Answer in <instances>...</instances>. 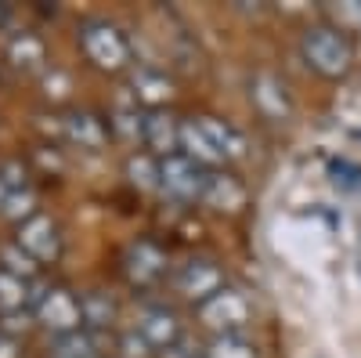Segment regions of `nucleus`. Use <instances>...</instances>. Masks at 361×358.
Segmentation results:
<instances>
[{
	"label": "nucleus",
	"mask_w": 361,
	"mask_h": 358,
	"mask_svg": "<svg viewBox=\"0 0 361 358\" xmlns=\"http://www.w3.org/2000/svg\"><path fill=\"white\" fill-rule=\"evenodd\" d=\"M300 54L304 62L325 76V80H343L354 69V47L340 25H311L300 37Z\"/></svg>",
	"instance_id": "1"
},
{
	"label": "nucleus",
	"mask_w": 361,
	"mask_h": 358,
	"mask_svg": "<svg viewBox=\"0 0 361 358\" xmlns=\"http://www.w3.org/2000/svg\"><path fill=\"white\" fill-rule=\"evenodd\" d=\"M80 44H83V54L94 62L98 69L105 73H119L130 66V44L119 29L105 18H90L80 25Z\"/></svg>",
	"instance_id": "2"
},
{
	"label": "nucleus",
	"mask_w": 361,
	"mask_h": 358,
	"mask_svg": "<svg viewBox=\"0 0 361 358\" xmlns=\"http://www.w3.org/2000/svg\"><path fill=\"white\" fill-rule=\"evenodd\" d=\"M37 304V318L47 326V330H54L58 337L66 333H76L83 326V308H80V297L62 290V286H51V290H40L33 297Z\"/></svg>",
	"instance_id": "3"
},
{
	"label": "nucleus",
	"mask_w": 361,
	"mask_h": 358,
	"mask_svg": "<svg viewBox=\"0 0 361 358\" xmlns=\"http://www.w3.org/2000/svg\"><path fill=\"white\" fill-rule=\"evenodd\" d=\"M202 185H206V174L195 160H188L185 153H173V156H163L159 160V189L180 203H192L202 196Z\"/></svg>",
	"instance_id": "4"
},
{
	"label": "nucleus",
	"mask_w": 361,
	"mask_h": 358,
	"mask_svg": "<svg viewBox=\"0 0 361 358\" xmlns=\"http://www.w3.org/2000/svg\"><path fill=\"white\" fill-rule=\"evenodd\" d=\"M199 318L202 326H209V330H217V337H228L235 330H243V326L250 322V301L238 290H221L214 293L206 304H199Z\"/></svg>",
	"instance_id": "5"
},
{
	"label": "nucleus",
	"mask_w": 361,
	"mask_h": 358,
	"mask_svg": "<svg viewBox=\"0 0 361 358\" xmlns=\"http://www.w3.org/2000/svg\"><path fill=\"white\" fill-rule=\"evenodd\" d=\"M224 290V275H221V268L217 264H209V261H188L185 268L177 272V293L180 297H188V301L195 304H206L214 293Z\"/></svg>",
	"instance_id": "6"
},
{
	"label": "nucleus",
	"mask_w": 361,
	"mask_h": 358,
	"mask_svg": "<svg viewBox=\"0 0 361 358\" xmlns=\"http://www.w3.org/2000/svg\"><path fill=\"white\" fill-rule=\"evenodd\" d=\"M18 246L33 257V261H51L58 253V228L51 217L37 214V217H29L22 228H18Z\"/></svg>",
	"instance_id": "7"
},
{
	"label": "nucleus",
	"mask_w": 361,
	"mask_h": 358,
	"mask_svg": "<svg viewBox=\"0 0 361 358\" xmlns=\"http://www.w3.org/2000/svg\"><path fill=\"white\" fill-rule=\"evenodd\" d=\"M250 95H253L257 109H260L267 119H289L293 105H289V95H286L282 80H275L271 73H257L253 83H250Z\"/></svg>",
	"instance_id": "8"
},
{
	"label": "nucleus",
	"mask_w": 361,
	"mask_h": 358,
	"mask_svg": "<svg viewBox=\"0 0 361 358\" xmlns=\"http://www.w3.org/2000/svg\"><path fill=\"white\" fill-rule=\"evenodd\" d=\"M195 124H199V131L206 134V141L217 148L221 160H238V156H246V138L238 134L231 124H224V119H217V116H199Z\"/></svg>",
	"instance_id": "9"
},
{
	"label": "nucleus",
	"mask_w": 361,
	"mask_h": 358,
	"mask_svg": "<svg viewBox=\"0 0 361 358\" xmlns=\"http://www.w3.org/2000/svg\"><path fill=\"white\" fill-rule=\"evenodd\" d=\"M137 333L152 344V347H170V344H177V337H180V326H177V315L166 311V308H145Z\"/></svg>",
	"instance_id": "10"
},
{
	"label": "nucleus",
	"mask_w": 361,
	"mask_h": 358,
	"mask_svg": "<svg viewBox=\"0 0 361 358\" xmlns=\"http://www.w3.org/2000/svg\"><path fill=\"white\" fill-rule=\"evenodd\" d=\"M166 268V253L156 243H137L127 253V272L134 282H156Z\"/></svg>",
	"instance_id": "11"
},
{
	"label": "nucleus",
	"mask_w": 361,
	"mask_h": 358,
	"mask_svg": "<svg viewBox=\"0 0 361 358\" xmlns=\"http://www.w3.org/2000/svg\"><path fill=\"white\" fill-rule=\"evenodd\" d=\"M199 199L206 206H214V210H235V206H243L246 192L228 174H206V185H202V196Z\"/></svg>",
	"instance_id": "12"
},
{
	"label": "nucleus",
	"mask_w": 361,
	"mask_h": 358,
	"mask_svg": "<svg viewBox=\"0 0 361 358\" xmlns=\"http://www.w3.org/2000/svg\"><path fill=\"white\" fill-rule=\"evenodd\" d=\"M130 95H134V102H145V105H156L159 109L163 102H170L173 83L163 73H156V69H137L130 76Z\"/></svg>",
	"instance_id": "13"
},
{
	"label": "nucleus",
	"mask_w": 361,
	"mask_h": 358,
	"mask_svg": "<svg viewBox=\"0 0 361 358\" xmlns=\"http://www.w3.org/2000/svg\"><path fill=\"white\" fill-rule=\"evenodd\" d=\"M177 138H180V127L173 124V116L170 112H152L145 119V141L156 148L159 156H173V148H177Z\"/></svg>",
	"instance_id": "14"
},
{
	"label": "nucleus",
	"mask_w": 361,
	"mask_h": 358,
	"mask_svg": "<svg viewBox=\"0 0 361 358\" xmlns=\"http://www.w3.org/2000/svg\"><path fill=\"white\" fill-rule=\"evenodd\" d=\"M66 131L73 141H80V148H102L105 145V127L94 112H69Z\"/></svg>",
	"instance_id": "15"
},
{
	"label": "nucleus",
	"mask_w": 361,
	"mask_h": 358,
	"mask_svg": "<svg viewBox=\"0 0 361 358\" xmlns=\"http://www.w3.org/2000/svg\"><path fill=\"white\" fill-rule=\"evenodd\" d=\"M177 145L185 148V156H188V160H195L199 167H202V163H224V160L217 156V148L209 145V141H206V134L199 131L195 119L180 124V138H177Z\"/></svg>",
	"instance_id": "16"
},
{
	"label": "nucleus",
	"mask_w": 361,
	"mask_h": 358,
	"mask_svg": "<svg viewBox=\"0 0 361 358\" xmlns=\"http://www.w3.org/2000/svg\"><path fill=\"white\" fill-rule=\"evenodd\" d=\"M8 54H11V62L18 66V69H40L44 62H47V51H44V40L40 37H33V33H18L15 40H11V47H8Z\"/></svg>",
	"instance_id": "17"
},
{
	"label": "nucleus",
	"mask_w": 361,
	"mask_h": 358,
	"mask_svg": "<svg viewBox=\"0 0 361 358\" xmlns=\"http://www.w3.org/2000/svg\"><path fill=\"white\" fill-rule=\"evenodd\" d=\"M25 301H29L25 279H18V275H11V272H0V311H4V315L22 311Z\"/></svg>",
	"instance_id": "18"
},
{
	"label": "nucleus",
	"mask_w": 361,
	"mask_h": 358,
	"mask_svg": "<svg viewBox=\"0 0 361 358\" xmlns=\"http://www.w3.org/2000/svg\"><path fill=\"white\" fill-rule=\"evenodd\" d=\"M80 308H83V326H90V330H102V326H109L112 315H116V308L105 293H87L80 301Z\"/></svg>",
	"instance_id": "19"
},
{
	"label": "nucleus",
	"mask_w": 361,
	"mask_h": 358,
	"mask_svg": "<svg viewBox=\"0 0 361 358\" xmlns=\"http://www.w3.org/2000/svg\"><path fill=\"white\" fill-rule=\"evenodd\" d=\"M0 272H11L18 279H33L37 275V261L29 257L18 243H11V246L0 250Z\"/></svg>",
	"instance_id": "20"
},
{
	"label": "nucleus",
	"mask_w": 361,
	"mask_h": 358,
	"mask_svg": "<svg viewBox=\"0 0 361 358\" xmlns=\"http://www.w3.org/2000/svg\"><path fill=\"white\" fill-rule=\"evenodd\" d=\"M54 358H94V337L83 333V330L58 337V344H54Z\"/></svg>",
	"instance_id": "21"
},
{
	"label": "nucleus",
	"mask_w": 361,
	"mask_h": 358,
	"mask_svg": "<svg viewBox=\"0 0 361 358\" xmlns=\"http://www.w3.org/2000/svg\"><path fill=\"white\" fill-rule=\"evenodd\" d=\"M206 358H257V347L250 340H243V337L228 333V337H217L214 344H209Z\"/></svg>",
	"instance_id": "22"
},
{
	"label": "nucleus",
	"mask_w": 361,
	"mask_h": 358,
	"mask_svg": "<svg viewBox=\"0 0 361 358\" xmlns=\"http://www.w3.org/2000/svg\"><path fill=\"white\" fill-rule=\"evenodd\" d=\"M127 174H130V181L137 189H156L159 185V163L152 156H130Z\"/></svg>",
	"instance_id": "23"
},
{
	"label": "nucleus",
	"mask_w": 361,
	"mask_h": 358,
	"mask_svg": "<svg viewBox=\"0 0 361 358\" xmlns=\"http://www.w3.org/2000/svg\"><path fill=\"white\" fill-rule=\"evenodd\" d=\"M109 124H112V131H116L119 138H127V141H134L137 134H145V119H141L137 105H134V109H116Z\"/></svg>",
	"instance_id": "24"
},
{
	"label": "nucleus",
	"mask_w": 361,
	"mask_h": 358,
	"mask_svg": "<svg viewBox=\"0 0 361 358\" xmlns=\"http://www.w3.org/2000/svg\"><path fill=\"white\" fill-rule=\"evenodd\" d=\"M33 210H37V196L29 192V189L11 192V196H8V203H4V214H8L11 221H22V225H25L29 217H37Z\"/></svg>",
	"instance_id": "25"
},
{
	"label": "nucleus",
	"mask_w": 361,
	"mask_h": 358,
	"mask_svg": "<svg viewBox=\"0 0 361 358\" xmlns=\"http://www.w3.org/2000/svg\"><path fill=\"white\" fill-rule=\"evenodd\" d=\"M329 177L340 189H361V167L350 160H329Z\"/></svg>",
	"instance_id": "26"
},
{
	"label": "nucleus",
	"mask_w": 361,
	"mask_h": 358,
	"mask_svg": "<svg viewBox=\"0 0 361 358\" xmlns=\"http://www.w3.org/2000/svg\"><path fill=\"white\" fill-rule=\"evenodd\" d=\"M119 347H123V358H148L152 354V344H148L141 333H127L123 340H119Z\"/></svg>",
	"instance_id": "27"
},
{
	"label": "nucleus",
	"mask_w": 361,
	"mask_h": 358,
	"mask_svg": "<svg viewBox=\"0 0 361 358\" xmlns=\"http://www.w3.org/2000/svg\"><path fill=\"white\" fill-rule=\"evenodd\" d=\"M69 73H62V69H51L47 76H44V87H47V98H66L69 95Z\"/></svg>",
	"instance_id": "28"
},
{
	"label": "nucleus",
	"mask_w": 361,
	"mask_h": 358,
	"mask_svg": "<svg viewBox=\"0 0 361 358\" xmlns=\"http://www.w3.org/2000/svg\"><path fill=\"white\" fill-rule=\"evenodd\" d=\"M0 177H4V185H8L11 192L25 189V167H22L18 160H11V163H4V167H0Z\"/></svg>",
	"instance_id": "29"
},
{
	"label": "nucleus",
	"mask_w": 361,
	"mask_h": 358,
	"mask_svg": "<svg viewBox=\"0 0 361 358\" xmlns=\"http://www.w3.org/2000/svg\"><path fill=\"white\" fill-rule=\"evenodd\" d=\"M333 15L340 18L343 33H347L350 25H361V4H340V8H333Z\"/></svg>",
	"instance_id": "30"
},
{
	"label": "nucleus",
	"mask_w": 361,
	"mask_h": 358,
	"mask_svg": "<svg viewBox=\"0 0 361 358\" xmlns=\"http://www.w3.org/2000/svg\"><path fill=\"white\" fill-rule=\"evenodd\" d=\"M0 330H4V337L25 333V330H29V315H25V311H11V315H4V326H0Z\"/></svg>",
	"instance_id": "31"
},
{
	"label": "nucleus",
	"mask_w": 361,
	"mask_h": 358,
	"mask_svg": "<svg viewBox=\"0 0 361 358\" xmlns=\"http://www.w3.org/2000/svg\"><path fill=\"white\" fill-rule=\"evenodd\" d=\"M0 358H18V344H15V337H0Z\"/></svg>",
	"instance_id": "32"
},
{
	"label": "nucleus",
	"mask_w": 361,
	"mask_h": 358,
	"mask_svg": "<svg viewBox=\"0 0 361 358\" xmlns=\"http://www.w3.org/2000/svg\"><path fill=\"white\" fill-rule=\"evenodd\" d=\"M8 196H11V189L4 185V177H0V210H4V203H8Z\"/></svg>",
	"instance_id": "33"
}]
</instances>
